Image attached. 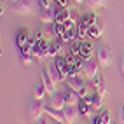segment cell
Returning a JSON list of instances; mask_svg holds the SVG:
<instances>
[{
	"instance_id": "cell-1",
	"label": "cell",
	"mask_w": 124,
	"mask_h": 124,
	"mask_svg": "<svg viewBox=\"0 0 124 124\" xmlns=\"http://www.w3.org/2000/svg\"><path fill=\"white\" fill-rule=\"evenodd\" d=\"M96 61L100 67H110L112 65V51L107 44H100L96 47Z\"/></svg>"
},
{
	"instance_id": "cell-2",
	"label": "cell",
	"mask_w": 124,
	"mask_h": 124,
	"mask_svg": "<svg viewBox=\"0 0 124 124\" xmlns=\"http://www.w3.org/2000/svg\"><path fill=\"white\" fill-rule=\"evenodd\" d=\"M11 11L18 16H26V14H31L33 12V2L31 0H18V2H14Z\"/></svg>"
},
{
	"instance_id": "cell-3",
	"label": "cell",
	"mask_w": 124,
	"mask_h": 124,
	"mask_svg": "<svg viewBox=\"0 0 124 124\" xmlns=\"http://www.w3.org/2000/svg\"><path fill=\"white\" fill-rule=\"evenodd\" d=\"M46 112V107L42 105V101L40 100H31L30 101V105H28V117H30V121L31 122H35L37 119H40L42 117V114Z\"/></svg>"
},
{
	"instance_id": "cell-4",
	"label": "cell",
	"mask_w": 124,
	"mask_h": 124,
	"mask_svg": "<svg viewBox=\"0 0 124 124\" xmlns=\"http://www.w3.org/2000/svg\"><path fill=\"white\" fill-rule=\"evenodd\" d=\"M42 82L47 89V94L51 96L56 93V87H58V82L54 80L53 73H51V68H42Z\"/></svg>"
},
{
	"instance_id": "cell-5",
	"label": "cell",
	"mask_w": 124,
	"mask_h": 124,
	"mask_svg": "<svg viewBox=\"0 0 124 124\" xmlns=\"http://www.w3.org/2000/svg\"><path fill=\"white\" fill-rule=\"evenodd\" d=\"M91 86L94 87V91L98 94H100L101 98H105L107 96V91H108V86H107V79H105V75L103 73H98V75L91 80Z\"/></svg>"
},
{
	"instance_id": "cell-6",
	"label": "cell",
	"mask_w": 124,
	"mask_h": 124,
	"mask_svg": "<svg viewBox=\"0 0 124 124\" xmlns=\"http://www.w3.org/2000/svg\"><path fill=\"white\" fill-rule=\"evenodd\" d=\"M98 73H100V63H98V61H91V60L86 61L84 68H82V75H84V79H87L91 82Z\"/></svg>"
},
{
	"instance_id": "cell-7",
	"label": "cell",
	"mask_w": 124,
	"mask_h": 124,
	"mask_svg": "<svg viewBox=\"0 0 124 124\" xmlns=\"http://www.w3.org/2000/svg\"><path fill=\"white\" fill-rule=\"evenodd\" d=\"M47 107H51V108H56V110H65V107H67V101H65L63 98V93H56L49 96L47 100Z\"/></svg>"
},
{
	"instance_id": "cell-8",
	"label": "cell",
	"mask_w": 124,
	"mask_h": 124,
	"mask_svg": "<svg viewBox=\"0 0 124 124\" xmlns=\"http://www.w3.org/2000/svg\"><path fill=\"white\" fill-rule=\"evenodd\" d=\"M63 114H65V119H67V124H75L77 119H79V115H80L77 105H67L65 110H63Z\"/></svg>"
},
{
	"instance_id": "cell-9",
	"label": "cell",
	"mask_w": 124,
	"mask_h": 124,
	"mask_svg": "<svg viewBox=\"0 0 124 124\" xmlns=\"http://www.w3.org/2000/svg\"><path fill=\"white\" fill-rule=\"evenodd\" d=\"M61 93H63V98H65V101H67V105H79V103H80V96H79L72 87L67 86Z\"/></svg>"
},
{
	"instance_id": "cell-10",
	"label": "cell",
	"mask_w": 124,
	"mask_h": 124,
	"mask_svg": "<svg viewBox=\"0 0 124 124\" xmlns=\"http://www.w3.org/2000/svg\"><path fill=\"white\" fill-rule=\"evenodd\" d=\"M46 115H49L56 124H67V119H65L63 110H56V108H51V107L46 105Z\"/></svg>"
},
{
	"instance_id": "cell-11",
	"label": "cell",
	"mask_w": 124,
	"mask_h": 124,
	"mask_svg": "<svg viewBox=\"0 0 124 124\" xmlns=\"http://www.w3.org/2000/svg\"><path fill=\"white\" fill-rule=\"evenodd\" d=\"M89 121H91L89 124H112L110 122V112L107 110V108L98 110V114L94 115L93 119H89Z\"/></svg>"
},
{
	"instance_id": "cell-12",
	"label": "cell",
	"mask_w": 124,
	"mask_h": 124,
	"mask_svg": "<svg viewBox=\"0 0 124 124\" xmlns=\"http://www.w3.org/2000/svg\"><path fill=\"white\" fill-rule=\"evenodd\" d=\"M103 30H105V23H103L101 19H98L94 24H91V26L87 28L91 39H100V37L103 35Z\"/></svg>"
},
{
	"instance_id": "cell-13",
	"label": "cell",
	"mask_w": 124,
	"mask_h": 124,
	"mask_svg": "<svg viewBox=\"0 0 124 124\" xmlns=\"http://www.w3.org/2000/svg\"><path fill=\"white\" fill-rule=\"evenodd\" d=\"M39 19L46 23V24H51L56 21V14H54V9L51 7V9H40L39 11Z\"/></svg>"
},
{
	"instance_id": "cell-14",
	"label": "cell",
	"mask_w": 124,
	"mask_h": 124,
	"mask_svg": "<svg viewBox=\"0 0 124 124\" xmlns=\"http://www.w3.org/2000/svg\"><path fill=\"white\" fill-rule=\"evenodd\" d=\"M93 44L87 42V40H82V46H80V58L82 60H86L89 61L91 60V56H93Z\"/></svg>"
},
{
	"instance_id": "cell-15",
	"label": "cell",
	"mask_w": 124,
	"mask_h": 124,
	"mask_svg": "<svg viewBox=\"0 0 124 124\" xmlns=\"http://www.w3.org/2000/svg\"><path fill=\"white\" fill-rule=\"evenodd\" d=\"M31 96H33L35 100H40V101H42L46 96H49V94H47V89H46V86H44V82H39V84L33 87V93H31Z\"/></svg>"
},
{
	"instance_id": "cell-16",
	"label": "cell",
	"mask_w": 124,
	"mask_h": 124,
	"mask_svg": "<svg viewBox=\"0 0 124 124\" xmlns=\"http://www.w3.org/2000/svg\"><path fill=\"white\" fill-rule=\"evenodd\" d=\"M30 42V37H28V31L26 30H19L18 31V37H16V44H18V47H23L24 44H28Z\"/></svg>"
},
{
	"instance_id": "cell-17",
	"label": "cell",
	"mask_w": 124,
	"mask_h": 124,
	"mask_svg": "<svg viewBox=\"0 0 124 124\" xmlns=\"http://www.w3.org/2000/svg\"><path fill=\"white\" fill-rule=\"evenodd\" d=\"M75 37H77V30H75V28H72V30H67V31H65V33H63L60 39H61V42L72 44L73 40H75Z\"/></svg>"
},
{
	"instance_id": "cell-18",
	"label": "cell",
	"mask_w": 124,
	"mask_h": 124,
	"mask_svg": "<svg viewBox=\"0 0 124 124\" xmlns=\"http://www.w3.org/2000/svg\"><path fill=\"white\" fill-rule=\"evenodd\" d=\"M80 21H82V23H84L86 26L89 28L91 24H94V23L98 21V16H96L94 12H89V14H84V16H82V18H80Z\"/></svg>"
},
{
	"instance_id": "cell-19",
	"label": "cell",
	"mask_w": 124,
	"mask_h": 124,
	"mask_svg": "<svg viewBox=\"0 0 124 124\" xmlns=\"http://www.w3.org/2000/svg\"><path fill=\"white\" fill-rule=\"evenodd\" d=\"M77 37L79 40H86L89 37V31H87V26L82 21H79V26H77Z\"/></svg>"
},
{
	"instance_id": "cell-20",
	"label": "cell",
	"mask_w": 124,
	"mask_h": 124,
	"mask_svg": "<svg viewBox=\"0 0 124 124\" xmlns=\"http://www.w3.org/2000/svg\"><path fill=\"white\" fill-rule=\"evenodd\" d=\"M91 103H93V107H94L96 110H101V108H103V98L98 94L96 91L91 94Z\"/></svg>"
},
{
	"instance_id": "cell-21",
	"label": "cell",
	"mask_w": 124,
	"mask_h": 124,
	"mask_svg": "<svg viewBox=\"0 0 124 124\" xmlns=\"http://www.w3.org/2000/svg\"><path fill=\"white\" fill-rule=\"evenodd\" d=\"M80 46H82V40H73L70 44V54L72 56H80Z\"/></svg>"
},
{
	"instance_id": "cell-22",
	"label": "cell",
	"mask_w": 124,
	"mask_h": 124,
	"mask_svg": "<svg viewBox=\"0 0 124 124\" xmlns=\"http://www.w3.org/2000/svg\"><path fill=\"white\" fill-rule=\"evenodd\" d=\"M65 31H67V26H65V23H53V33L61 37Z\"/></svg>"
},
{
	"instance_id": "cell-23",
	"label": "cell",
	"mask_w": 124,
	"mask_h": 124,
	"mask_svg": "<svg viewBox=\"0 0 124 124\" xmlns=\"http://www.w3.org/2000/svg\"><path fill=\"white\" fill-rule=\"evenodd\" d=\"M86 2H87V7L96 11V9H101V7L107 4V0H86Z\"/></svg>"
},
{
	"instance_id": "cell-24",
	"label": "cell",
	"mask_w": 124,
	"mask_h": 124,
	"mask_svg": "<svg viewBox=\"0 0 124 124\" xmlns=\"http://www.w3.org/2000/svg\"><path fill=\"white\" fill-rule=\"evenodd\" d=\"M33 61H35V56L33 54H21V63L24 65V67H30Z\"/></svg>"
},
{
	"instance_id": "cell-25",
	"label": "cell",
	"mask_w": 124,
	"mask_h": 124,
	"mask_svg": "<svg viewBox=\"0 0 124 124\" xmlns=\"http://www.w3.org/2000/svg\"><path fill=\"white\" fill-rule=\"evenodd\" d=\"M51 2H54V0H39V7L40 9H51Z\"/></svg>"
},
{
	"instance_id": "cell-26",
	"label": "cell",
	"mask_w": 124,
	"mask_h": 124,
	"mask_svg": "<svg viewBox=\"0 0 124 124\" xmlns=\"http://www.w3.org/2000/svg\"><path fill=\"white\" fill-rule=\"evenodd\" d=\"M119 124H124V105L119 108Z\"/></svg>"
},
{
	"instance_id": "cell-27",
	"label": "cell",
	"mask_w": 124,
	"mask_h": 124,
	"mask_svg": "<svg viewBox=\"0 0 124 124\" xmlns=\"http://www.w3.org/2000/svg\"><path fill=\"white\" fill-rule=\"evenodd\" d=\"M54 4L60 7H68V0H54Z\"/></svg>"
},
{
	"instance_id": "cell-28",
	"label": "cell",
	"mask_w": 124,
	"mask_h": 124,
	"mask_svg": "<svg viewBox=\"0 0 124 124\" xmlns=\"http://www.w3.org/2000/svg\"><path fill=\"white\" fill-rule=\"evenodd\" d=\"M31 124H49V121L46 117H40V119H37L35 122H31Z\"/></svg>"
},
{
	"instance_id": "cell-29",
	"label": "cell",
	"mask_w": 124,
	"mask_h": 124,
	"mask_svg": "<svg viewBox=\"0 0 124 124\" xmlns=\"http://www.w3.org/2000/svg\"><path fill=\"white\" fill-rule=\"evenodd\" d=\"M121 72H122V75H124V54L121 58Z\"/></svg>"
},
{
	"instance_id": "cell-30",
	"label": "cell",
	"mask_w": 124,
	"mask_h": 124,
	"mask_svg": "<svg viewBox=\"0 0 124 124\" xmlns=\"http://www.w3.org/2000/svg\"><path fill=\"white\" fill-rule=\"evenodd\" d=\"M73 2H75V4H84L86 0H73Z\"/></svg>"
},
{
	"instance_id": "cell-31",
	"label": "cell",
	"mask_w": 124,
	"mask_h": 124,
	"mask_svg": "<svg viewBox=\"0 0 124 124\" xmlns=\"http://www.w3.org/2000/svg\"><path fill=\"white\" fill-rule=\"evenodd\" d=\"M14 2H18V0H12V4H14Z\"/></svg>"
},
{
	"instance_id": "cell-32",
	"label": "cell",
	"mask_w": 124,
	"mask_h": 124,
	"mask_svg": "<svg viewBox=\"0 0 124 124\" xmlns=\"http://www.w3.org/2000/svg\"><path fill=\"white\" fill-rule=\"evenodd\" d=\"M115 124H119V122H115Z\"/></svg>"
}]
</instances>
